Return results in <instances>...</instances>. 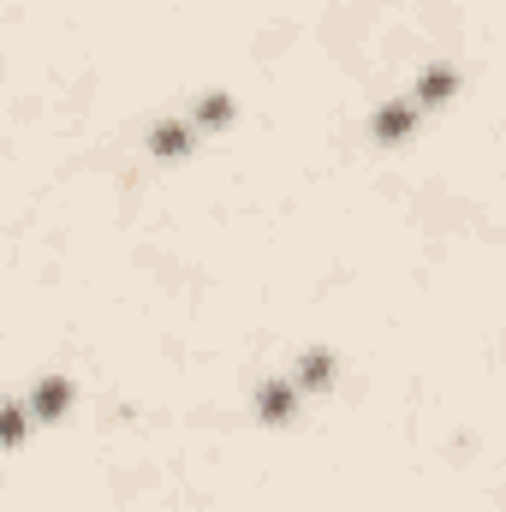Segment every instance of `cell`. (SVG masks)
<instances>
[{
	"mask_svg": "<svg viewBox=\"0 0 506 512\" xmlns=\"http://www.w3.org/2000/svg\"><path fill=\"white\" fill-rule=\"evenodd\" d=\"M411 126H417V102H387V108L376 114V137L381 143H399Z\"/></svg>",
	"mask_w": 506,
	"mask_h": 512,
	"instance_id": "cell-3",
	"label": "cell"
},
{
	"mask_svg": "<svg viewBox=\"0 0 506 512\" xmlns=\"http://www.w3.org/2000/svg\"><path fill=\"white\" fill-rule=\"evenodd\" d=\"M24 429H30V405H24V399H6V405H0V447H18Z\"/></svg>",
	"mask_w": 506,
	"mask_h": 512,
	"instance_id": "cell-5",
	"label": "cell"
},
{
	"mask_svg": "<svg viewBox=\"0 0 506 512\" xmlns=\"http://www.w3.org/2000/svg\"><path fill=\"white\" fill-rule=\"evenodd\" d=\"M453 84H459V78H453V66H441V72H429V78L417 84V96H411V102H417V108H423V102H441Z\"/></svg>",
	"mask_w": 506,
	"mask_h": 512,
	"instance_id": "cell-7",
	"label": "cell"
},
{
	"mask_svg": "<svg viewBox=\"0 0 506 512\" xmlns=\"http://www.w3.org/2000/svg\"><path fill=\"white\" fill-rule=\"evenodd\" d=\"M233 120V96H203L197 102V126H227Z\"/></svg>",
	"mask_w": 506,
	"mask_h": 512,
	"instance_id": "cell-8",
	"label": "cell"
},
{
	"mask_svg": "<svg viewBox=\"0 0 506 512\" xmlns=\"http://www.w3.org/2000/svg\"><path fill=\"white\" fill-rule=\"evenodd\" d=\"M191 149V126H179V120H161V126L149 131V155L155 161H179Z\"/></svg>",
	"mask_w": 506,
	"mask_h": 512,
	"instance_id": "cell-2",
	"label": "cell"
},
{
	"mask_svg": "<svg viewBox=\"0 0 506 512\" xmlns=\"http://www.w3.org/2000/svg\"><path fill=\"white\" fill-rule=\"evenodd\" d=\"M24 405H30V417H60V411L72 405V382H66V376H48V382L30 387Z\"/></svg>",
	"mask_w": 506,
	"mask_h": 512,
	"instance_id": "cell-1",
	"label": "cell"
},
{
	"mask_svg": "<svg viewBox=\"0 0 506 512\" xmlns=\"http://www.w3.org/2000/svg\"><path fill=\"white\" fill-rule=\"evenodd\" d=\"M292 405H298V387L292 382H268L256 393V411H262V423H280V417H292Z\"/></svg>",
	"mask_w": 506,
	"mask_h": 512,
	"instance_id": "cell-4",
	"label": "cell"
},
{
	"mask_svg": "<svg viewBox=\"0 0 506 512\" xmlns=\"http://www.w3.org/2000/svg\"><path fill=\"white\" fill-rule=\"evenodd\" d=\"M334 382V358L328 352H304V364H298V387H328Z\"/></svg>",
	"mask_w": 506,
	"mask_h": 512,
	"instance_id": "cell-6",
	"label": "cell"
}]
</instances>
